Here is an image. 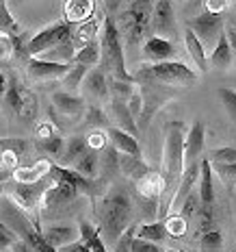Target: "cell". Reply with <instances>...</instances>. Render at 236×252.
<instances>
[{
  "instance_id": "6da1fadb",
  "label": "cell",
  "mask_w": 236,
  "mask_h": 252,
  "mask_svg": "<svg viewBox=\"0 0 236 252\" xmlns=\"http://www.w3.org/2000/svg\"><path fill=\"white\" fill-rule=\"evenodd\" d=\"M132 200H130L128 191L124 189H113L111 193L104 196L100 202V233L102 239L108 246L117 244V239L132 226Z\"/></svg>"
},
{
  "instance_id": "7a4b0ae2",
  "label": "cell",
  "mask_w": 236,
  "mask_h": 252,
  "mask_svg": "<svg viewBox=\"0 0 236 252\" xmlns=\"http://www.w3.org/2000/svg\"><path fill=\"white\" fill-rule=\"evenodd\" d=\"M152 13H154V2H128L122 7L119 15L115 18V24L119 29V35L126 39L130 48H137L152 37Z\"/></svg>"
},
{
  "instance_id": "3957f363",
  "label": "cell",
  "mask_w": 236,
  "mask_h": 252,
  "mask_svg": "<svg viewBox=\"0 0 236 252\" xmlns=\"http://www.w3.org/2000/svg\"><path fill=\"white\" fill-rule=\"evenodd\" d=\"M102 70L108 72V78H117V81H126V83H134V76L128 72L126 67V57H124V46H122V35L119 29L115 24V18L106 15L102 26Z\"/></svg>"
},
{
  "instance_id": "277c9868",
  "label": "cell",
  "mask_w": 236,
  "mask_h": 252,
  "mask_svg": "<svg viewBox=\"0 0 236 252\" xmlns=\"http://www.w3.org/2000/svg\"><path fill=\"white\" fill-rule=\"evenodd\" d=\"M134 81L143 83H165V85H193L197 81V72L182 61L145 63L134 72Z\"/></svg>"
},
{
  "instance_id": "5b68a950",
  "label": "cell",
  "mask_w": 236,
  "mask_h": 252,
  "mask_svg": "<svg viewBox=\"0 0 236 252\" xmlns=\"http://www.w3.org/2000/svg\"><path fill=\"white\" fill-rule=\"evenodd\" d=\"M184 122L174 120L165 128V152H162V170H165V183L178 181L184 172Z\"/></svg>"
},
{
  "instance_id": "8992f818",
  "label": "cell",
  "mask_w": 236,
  "mask_h": 252,
  "mask_svg": "<svg viewBox=\"0 0 236 252\" xmlns=\"http://www.w3.org/2000/svg\"><path fill=\"white\" fill-rule=\"evenodd\" d=\"M74 39V31H72V24L67 22H54L50 26H46L44 31H39L37 35L28 39V52L33 59L41 57L44 52H48L56 46L65 44V41H72Z\"/></svg>"
},
{
  "instance_id": "52a82bcc",
  "label": "cell",
  "mask_w": 236,
  "mask_h": 252,
  "mask_svg": "<svg viewBox=\"0 0 236 252\" xmlns=\"http://www.w3.org/2000/svg\"><path fill=\"white\" fill-rule=\"evenodd\" d=\"M186 29H191L204 46H217L219 37L225 33L223 31V15L204 11V13L195 15L193 20H188Z\"/></svg>"
},
{
  "instance_id": "ba28073f",
  "label": "cell",
  "mask_w": 236,
  "mask_h": 252,
  "mask_svg": "<svg viewBox=\"0 0 236 252\" xmlns=\"http://www.w3.org/2000/svg\"><path fill=\"white\" fill-rule=\"evenodd\" d=\"M152 29H154L156 37H171L176 33V13L174 4L169 0H158L154 2V13H152Z\"/></svg>"
},
{
  "instance_id": "9c48e42d",
  "label": "cell",
  "mask_w": 236,
  "mask_h": 252,
  "mask_svg": "<svg viewBox=\"0 0 236 252\" xmlns=\"http://www.w3.org/2000/svg\"><path fill=\"white\" fill-rule=\"evenodd\" d=\"M199 176H202V161H197V163H191V165L184 167L182 178H180V185H178L176 193H174V200H171V207H169L171 213H176L178 209L184 207L186 198L193 193V187L197 185Z\"/></svg>"
},
{
  "instance_id": "30bf717a",
  "label": "cell",
  "mask_w": 236,
  "mask_h": 252,
  "mask_svg": "<svg viewBox=\"0 0 236 252\" xmlns=\"http://www.w3.org/2000/svg\"><path fill=\"white\" fill-rule=\"evenodd\" d=\"M52 185H54V178L52 176L44 178V181H39V183H30V185H18L15 191H13V198L18 200L20 207L33 209L35 204L46 196V191H48Z\"/></svg>"
},
{
  "instance_id": "8fae6325",
  "label": "cell",
  "mask_w": 236,
  "mask_h": 252,
  "mask_svg": "<svg viewBox=\"0 0 236 252\" xmlns=\"http://www.w3.org/2000/svg\"><path fill=\"white\" fill-rule=\"evenodd\" d=\"M41 235H44V239L56 250L80 241V228L70 226V224H52V226L41 228Z\"/></svg>"
},
{
  "instance_id": "7c38bea8",
  "label": "cell",
  "mask_w": 236,
  "mask_h": 252,
  "mask_svg": "<svg viewBox=\"0 0 236 252\" xmlns=\"http://www.w3.org/2000/svg\"><path fill=\"white\" fill-rule=\"evenodd\" d=\"M80 89L85 92V96L91 98V100H106V98L111 96L106 72H104L102 67H93V70H89V74L85 76V83H82Z\"/></svg>"
},
{
  "instance_id": "4fadbf2b",
  "label": "cell",
  "mask_w": 236,
  "mask_h": 252,
  "mask_svg": "<svg viewBox=\"0 0 236 252\" xmlns=\"http://www.w3.org/2000/svg\"><path fill=\"white\" fill-rule=\"evenodd\" d=\"M204 139H206V130H204V124L197 122L188 128L186 133V141H184V167L191 163H197L202 161V152H204Z\"/></svg>"
},
{
  "instance_id": "5bb4252c",
  "label": "cell",
  "mask_w": 236,
  "mask_h": 252,
  "mask_svg": "<svg viewBox=\"0 0 236 252\" xmlns=\"http://www.w3.org/2000/svg\"><path fill=\"white\" fill-rule=\"evenodd\" d=\"M78 193H80V191H78L74 185H70V183L54 181V185H52L48 191H46V196L41 198V204H44L46 209H50V207H61V204H67V202L76 200Z\"/></svg>"
},
{
  "instance_id": "9a60e30c",
  "label": "cell",
  "mask_w": 236,
  "mask_h": 252,
  "mask_svg": "<svg viewBox=\"0 0 236 252\" xmlns=\"http://www.w3.org/2000/svg\"><path fill=\"white\" fill-rule=\"evenodd\" d=\"M52 104L56 107V111L67 115V118H78V115L87 113V104L82 96H74L67 92H56L52 94Z\"/></svg>"
},
{
  "instance_id": "2e32d148",
  "label": "cell",
  "mask_w": 236,
  "mask_h": 252,
  "mask_svg": "<svg viewBox=\"0 0 236 252\" xmlns=\"http://www.w3.org/2000/svg\"><path fill=\"white\" fill-rule=\"evenodd\" d=\"M143 55L145 59L152 61V63H165V61H171V57L176 55V48L169 39H162V37H152L143 44Z\"/></svg>"
},
{
  "instance_id": "e0dca14e",
  "label": "cell",
  "mask_w": 236,
  "mask_h": 252,
  "mask_svg": "<svg viewBox=\"0 0 236 252\" xmlns=\"http://www.w3.org/2000/svg\"><path fill=\"white\" fill-rule=\"evenodd\" d=\"M89 150H91V146H89V139L87 137L72 135V137L65 139V150H63V155H61V159H59V165H63V167L76 165Z\"/></svg>"
},
{
  "instance_id": "ac0fdd59",
  "label": "cell",
  "mask_w": 236,
  "mask_h": 252,
  "mask_svg": "<svg viewBox=\"0 0 236 252\" xmlns=\"http://www.w3.org/2000/svg\"><path fill=\"white\" fill-rule=\"evenodd\" d=\"M106 135H108V139H111V144L119 152H122V155H130V157H137V159H141V146H139L137 137L128 135L126 130L117 128V126H108Z\"/></svg>"
},
{
  "instance_id": "d6986e66",
  "label": "cell",
  "mask_w": 236,
  "mask_h": 252,
  "mask_svg": "<svg viewBox=\"0 0 236 252\" xmlns=\"http://www.w3.org/2000/svg\"><path fill=\"white\" fill-rule=\"evenodd\" d=\"M70 70H72V65H65V63H52L44 59L28 61V72L35 78H63Z\"/></svg>"
},
{
  "instance_id": "ffe728a7",
  "label": "cell",
  "mask_w": 236,
  "mask_h": 252,
  "mask_svg": "<svg viewBox=\"0 0 236 252\" xmlns=\"http://www.w3.org/2000/svg\"><path fill=\"white\" fill-rule=\"evenodd\" d=\"M111 118L115 120V126H117V128L126 130V133L132 135V137L139 135V124H137V120H134V115L130 113V109L126 102L111 100Z\"/></svg>"
},
{
  "instance_id": "44dd1931",
  "label": "cell",
  "mask_w": 236,
  "mask_h": 252,
  "mask_svg": "<svg viewBox=\"0 0 236 252\" xmlns=\"http://www.w3.org/2000/svg\"><path fill=\"white\" fill-rule=\"evenodd\" d=\"M184 46H186V52H188V57H191V61L195 63L197 72H199V74H204V72L208 70L206 48H204V44L197 39V35L193 33L191 29L184 31Z\"/></svg>"
},
{
  "instance_id": "7402d4cb",
  "label": "cell",
  "mask_w": 236,
  "mask_h": 252,
  "mask_svg": "<svg viewBox=\"0 0 236 252\" xmlns=\"http://www.w3.org/2000/svg\"><path fill=\"white\" fill-rule=\"evenodd\" d=\"M96 4L89 0H70L65 2V22L67 24H85L91 20Z\"/></svg>"
},
{
  "instance_id": "603a6c76",
  "label": "cell",
  "mask_w": 236,
  "mask_h": 252,
  "mask_svg": "<svg viewBox=\"0 0 236 252\" xmlns=\"http://www.w3.org/2000/svg\"><path fill=\"white\" fill-rule=\"evenodd\" d=\"M50 176L54 178V181H63V183H70V185H74L80 193H91V191H93L91 181L82 178L76 170H67V167H63V165H59V163H54Z\"/></svg>"
},
{
  "instance_id": "cb8c5ba5",
  "label": "cell",
  "mask_w": 236,
  "mask_h": 252,
  "mask_svg": "<svg viewBox=\"0 0 236 252\" xmlns=\"http://www.w3.org/2000/svg\"><path fill=\"white\" fill-rule=\"evenodd\" d=\"M234 63V52H232V46H230V39H228V33H223L221 37H219L217 46L212 48L210 52V59H208V65L212 67H230Z\"/></svg>"
},
{
  "instance_id": "d4e9b609",
  "label": "cell",
  "mask_w": 236,
  "mask_h": 252,
  "mask_svg": "<svg viewBox=\"0 0 236 252\" xmlns=\"http://www.w3.org/2000/svg\"><path fill=\"white\" fill-rule=\"evenodd\" d=\"M199 202L202 207L214 204V187H212V163L202 159V176H199Z\"/></svg>"
},
{
  "instance_id": "484cf974",
  "label": "cell",
  "mask_w": 236,
  "mask_h": 252,
  "mask_svg": "<svg viewBox=\"0 0 236 252\" xmlns=\"http://www.w3.org/2000/svg\"><path fill=\"white\" fill-rule=\"evenodd\" d=\"M102 61V44L98 41H91V44L87 46H80V48L76 50V57H74V63L76 65H85V67H91L98 65V63Z\"/></svg>"
},
{
  "instance_id": "4316f807",
  "label": "cell",
  "mask_w": 236,
  "mask_h": 252,
  "mask_svg": "<svg viewBox=\"0 0 236 252\" xmlns=\"http://www.w3.org/2000/svg\"><path fill=\"white\" fill-rule=\"evenodd\" d=\"M80 241L87 246L91 252H108L106 250V241L102 239V233H100L98 226H91L89 222H80Z\"/></svg>"
},
{
  "instance_id": "83f0119b",
  "label": "cell",
  "mask_w": 236,
  "mask_h": 252,
  "mask_svg": "<svg viewBox=\"0 0 236 252\" xmlns=\"http://www.w3.org/2000/svg\"><path fill=\"white\" fill-rule=\"evenodd\" d=\"M74 170H76L82 178H87V181H93V178L100 174V150H98V148H91V150H89L87 155L82 157V159L74 165Z\"/></svg>"
},
{
  "instance_id": "f1b7e54d",
  "label": "cell",
  "mask_w": 236,
  "mask_h": 252,
  "mask_svg": "<svg viewBox=\"0 0 236 252\" xmlns=\"http://www.w3.org/2000/svg\"><path fill=\"white\" fill-rule=\"evenodd\" d=\"M137 237L152 241V244L162 246V241L169 237V230H167V222H152V224H143L137 228Z\"/></svg>"
},
{
  "instance_id": "f546056e",
  "label": "cell",
  "mask_w": 236,
  "mask_h": 252,
  "mask_svg": "<svg viewBox=\"0 0 236 252\" xmlns=\"http://www.w3.org/2000/svg\"><path fill=\"white\" fill-rule=\"evenodd\" d=\"M24 222H26V220H22V237H24V241H26L28 246H33L35 252H59V250L52 248L48 241L44 239L39 224H35V226L30 228V226H24Z\"/></svg>"
},
{
  "instance_id": "4dcf8cb0",
  "label": "cell",
  "mask_w": 236,
  "mask_h": 252,
  "mask_svg": "<svg viewBox=\"0 0 236 252\" xmlns=\"http://www.w3.org/2000/svg\"><path fill=\"white\" fill-rule=\"evenodd\" d=\"M87 74H89V67H85V65H76V63H72V70L61 78L63 87H65L63 92L74 94V96H78L76 92L82 87V83H85V76H87Z\"/></svg>"
},
{
  "instance_id": "1f68e13d",
  "label": "cell",
  "mask_w": 236,
  "mask_h": 252,
  "mask_svg": "<svg viewBox=\"0 0 236 252\" xmlns=\"http://www.w3.org/2000/svg\"><path fill=\"white\" fill-rule=\"evenodd\" d=\"M119 167H122L124 174L134 178L137 183L141 181V178H145L150 174V167L143 163V159H137V157H130V155H122V159H119Z\"/></svg>"
},
{
  "instance_id": "d6a6232c",
  "label": "cell",
  "mask_w": 236,
  "mask_h": 252,
  "mask_svg": "<svg viewBox=\"0 0 236 252\" xmlns=\"http://www.w3.org/2000/svg\"><path fill=\"white\" fill-rule=\"evenodd\" d=\"M0 31H2L4 37H18V35H24L22 26L13 20V13L9 9L7 2H0Z\"/></svg>"
},
{
  "instance_id": "836d02e7",
  "label": "cell",
  "mask_w": 236,
  "mask_h": 252,
  "mask_svg": "<svg viewBox=\"0 0 236 252\" xmlns=\"http://www.w3.org/2000/svg\"><path fill=\"white\" fill-rule=\"evenodd\" d=\"M119 159H122V152H119L115 146H104L102 150H100V170L102 172H117V170H122L119 167Z\"/></svg>"
},
{
  "instance_id": "e575fe53",
  "label": "cell",
  "mask_w": 236,
  "mask_h": 252,
  "mask_svg": "<svg viewBox=\"0 0 236 252\" xmlns=\"http://www.w3.org/2000/svg\"><path fill=\"white\" fill-rule=\"evenodd\" d=\"M108 89H111V100H119V102H130V98L134 96V83H126V81H117V78H108Z\"/></svg>"
},
{
  "instance_id": "d590c367",
  "label": "cell",
  "mask_w": 236,
  "mask_h": 252,
  "mask_svg": "<svg viewBox=\"0 0 236 252\" xmlns=\"http://www.w3.org/2000/svg\"><path fill=\"white\" fill-rule=\"evenodd\" d=\"M37 148L44 150L48 157H52V159H56V163H59L63 150H65V139L59 137V135H52V137H44L37 141Z\"/></svg>"
},
{
  "instance_id": "8d00e7d4",
  "label": "cell",
  "mask_w": 236,
  "mask_h": 252,
  "mask_svg": "<svg viewBox=\"0 0 236 252\" xmlns=\"http://www.w3.org/2000/svg\"><path fill=\"white\" fill-rule=\"evenodd\" d=\"M98 22L96 20H89V22L80 24L78 31H74V41H80L82 46L91 44V41H98Z\"/></svg>"
},
{
  "instance_id": "74e56055",
  "label": "cell",
  "mask_w": 236,
  "mask_h": 252,
  "mask_svg": "<svg viewBox=\"0 0 236 252\" xmlns=\"http://www.w3.org/2000/svg\"><path fill=\"white\" fill-rule=\"evenodd\" d=\"M212 172L221 178L230 191L236 187V163H212Z\"/></svg>"
},
{
  "instance_id": "f35d334b",
  "label": "cell",
  "mask_w": 236,
  "mask_h": 252,
  "mask_svg": "<svg viewBox=\"0 0 236 252\" xmlns=\"http://www.w3.org/2000/svg\"><path fill=\"white\" fill-rule=\"evenodd\" d=\"M197 230L202 235L210 233V230H217L214 228V213H212V207H199L197 209Z\"/></svg>"
},
{
  "instance_id": "ab89813d",
  "label": "cell",
  "mask_w": 236,
  "mask_h": 252,
  "mask_svg": "<svg viewBox=\"0 0 236 252\" xmlns=\"http://www.w3.org/2000/svg\"><path fill=\"white\" fill-rule=\"evenodd\" d=\"M217 94H219V100L223 102L225 111L230 115V120L236 124V92L234 89H228V87H221Z\"/></svg>"
},
{
  "instance_id": "60d3db41",
  "label": "cell",
  "mask_w": 236,
  "mask_h": 252,
  "mask_svg": "<svg viewBox=\"0 0 236 252\" xmlns=\"http://www.w3.org/2000/svg\"><path fill=\"white\" fill-rule=\"evenodd\" d=\"M202 252H221V246H223V239H221V233L219 230H210V233L202 235Z\"/></svg>"
},
{
  "instance_id": "b9f144b4",
  "label": "cell",
  "mask_w": 236,
  "mask_h": 252,
  "mask_svg": "<svg viewBox=\"0 0 236 252\" xmlns=\"http://www.w3.org/2000/svg\"><path fill=\"white\" fill-rule=\"evenodd\" d=\"M137 224H132L126 233L122 235V237L117 239V244H115V248L113 252H132V244H134V239H137Z\"/></svg>"
},
{
  "instance_id": "7bdbcfd3",
  "label": "cell",
  "mask_w": 236,
  "mask_h": 252,
  "mask_svg": "<svg viewBox=\"0 0 236 252\" xmlns=\"http://www.w3.org/2000/svg\"><path fill=\"white\" fill-rule=\"evenodd\" d=\"M208 161H210V163H236V148L225 146V148L212 150L210 157H208Z\"/></svg>"
},
{
  "instance_id": "ee69618b",
  "label": "cell",
  "mask_w": 236,
  "mask_h": 252,
  "mask_svg": "<svg viewBox=\"0 0 236 252\" xmlns=\"http://www.w3.org/2000/svg\"><path fill=\"white\" fill-rule=\"evenodd\" d=\"M18 235L11 230V226H9L7 222L0 224V250H11L15 244H18Z\"/></svg>"
},
{
  "instance_id": "f6af8a7d",
  "label": "cell",
  "mask_w": 236,
  "mask_h": 252,
  "mask_svg": "<svg viewBox=\"0 0 236 252\" xmlns=\"http://www.w3.org/2000/svg\"><path fill=\"white\" fill-rule=\"evenodd\" d=\"M87 122L91 124V126H98V128H108V118H106V113H104L100 107H96V104L87 109Z\"/></svg>"
},
{
  "instance_id": "bcb514c9",
  "label": "cell",
  "mask_w": 236,
  "mask_h": 252,
  "mask_svg": "<svg viewBox=\"0 0 236 252\" xmlns=\"http://www.w3.org/2000/svg\"><path fill=\"white\" fill-rule=\"evenodd\" d=\"M167 230H169V237H180L186 233V218L182 215H171L167 220Z\"/></svg>"
},
{
  "instance_id": "7dc6e473",
  "label": "cell",
  "mask_w": 236,
  "mask_h": 252,
  "mask_svg": "<svg viewBox=\"0 0 236 252\" xmlns=\"http://www.w3.org/2000/svg\"><path fill=\"white\" fill-rule=\"evenodd\" d=\"M0 148H2V152H13V155L20 157L28 150V141H24V139H2Z\"/></svg>"
},
{
  "instance_id": "c3c4849f",
  "label": "cell",
  "mask_w": 236,
  "mask_h": 252,
  "mask_svg": "<svg viewBox=\"0 0 236 252\" xmlns=\"http://www.w3.org/2000/svg\"><path fill=\"white\" fill-rule=\"evenodd\" d=\"M143 107H145V98H143V94H141V92H134V96L130 98V102H128V109H130V113L134 115V120H141Z\"/></svg>"
},
{
  "instance_id": "681fc988",
  "label": "cell",
  "mask_w": 236,
  "mask_h": 252,
  "mask_svg": "<svg viewBox=\"0 0 236 252\" xmlns=\"http://www.w3.org/2000/svg\"><path fill=\"white\" fill-rule=\"evenodd\" d=\"M132 252H165V250H162V246H158V244H152V241L137 237L132 244Z\"/></svg>"
},
{
  "instance_id": "f907efd6",
  "label": "cell",
  "mask_w": 236,
  "mask_h": 252,
  "mask_svg": "<svg viewBox=\"0 0 236 252\" xmlns=\"http://www.w3.org/2000/svg\"><path fill=\"white\" fill-rule=\"evenodd\" d=\"M204 7H206V11L221 15V11H223L225 7H228V2H204Z\"/></svg>"
},
{
  "instance_id": "816d5d0a",
  "label": "cell",
  "mask_w": 236,
  "mask_h": 252,
  "mask_svg": "<svg viewBox=\"0 0 236 252\" xmlns=\"http://www.w3.org/2000/svg\"><path fill=\"white\" fill-rule=\"evenodd\" d=\"M59 252H91L87 248L82 241H76V244H72V246H65V248H61Z\"/></svg>"
},
{
  "instance_id": "f5cc1de1",
  "label": "cell",
  "mask_w": 236,
  "mask_h": 252,
  "mask_svg": "<svg viewBox=\"0 0 236 252\" xmlns=\"http://www.w3.org/2000/svg\"><path fill=\"white\" fill-rule=\"evenodd\" d=\"M225 33H228V39H230V46H232V52H234V61H236V29H225Z\"/></svg>"
},
{
  "instance_id": "db71d44e",
  "label": "cell",
  "mask_w": 236,
  "mask_h": 252,
  "mask_svg": "<svg viewBox=\"0 0 236 252\" xmlns=\"http://www.w3.org/2000/svg\"><path fill=\"white\" fill-rule=\"evenodd\" d=\"M11 250H13V252H35L33 246H28L26 241H18V244H15Z\"/></svg>"
},
{
  "instance_id": "11a10c76",
  "label": "cell",
  "mask_w": 236,
  "mask_h": 252,
  "mask_svg": "<svg viewBox=\"0 0 236 252\" xmlns=\"http://www.w3.org/2000/svg\"><path fill=\"white\" fill-rule=\"evenodd\" d=\"M0 252H13V250H0Z\"/></svg>"
}]
</instances>
